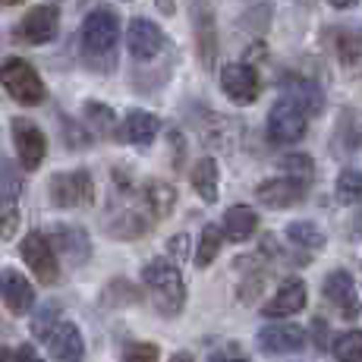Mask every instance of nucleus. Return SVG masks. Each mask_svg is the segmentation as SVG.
Instances as JSON below:
<instances>
[{
  "instance_id": "f257e3e1",
  "label": "nucleus",
  "mask_w": 362,
  "mask_h": 362,
  "mask_svg": "<svg viewBox=\"0 0 362 362\" xmlns=\"http://www.w3.org/2000/svg\"><path fill=\"white\" fill-rule=\"evenodd\" d=\"M142 281H145V287L151 290V296H155L158 309H161L164 315H177V312L183 309L186 287H183V277H180L173 262H167V259L148 262L142 268Z\"/></svg>"
},
{
  "instance_id": "f03ea898",
  "label": "nucleus",
  "mask_w": 362,
  "mask_h": 362,
  "mask_svg": "<svg viewBox=\"0 0 362 362\" xmlns=\"http://www.w3.org/2000/svg\"><path fill=\"white\" fill-rule=\"evenodd\" d=\"M0 82H4L6 95L16 104H25V107H35L47 98V88L41 82L38 69L23 57H10L0 64Z\"/></svg>"
},
{
  "instance_id": "7ed1b4c3",
  "label": "nucleus",
  "mask_w": 362,
  "mask_h": 362,
  "mask_svg": "<svg viewBox=\"0 0 362 362\" xmlns=\"http://www.w3.org/2000/svg\"><path fill=\"white\" fill-rule=\"evenodd\" d=\"M19 252H23V262L32 268V274L38 277L41 284H57L60 277V264H57V252H54V246L47 243L45 233L32 230L29 236L23 240V246H19Z\"/></svg>"
},
{
  "instance_id": "20e7f679",
  "label": "nucleus",
  "mask_w": 362,
  "mask_h": 362,
  "mask_svg": "<svg viewBox=\"0 0 362 362\" xmlns=\"http://www.w3.org/2000/svg\"><path fill=\"white\" fill-rule=\"evenodd\" d=\"M51 202L57 208H79L88 205L95 196V183L86 170H66V173H54L51 177Z\"/></svg>"
},
{
  "instance_id": "39448f33",
  "label": "nucleus",
  "mask_w": 362,
  "mask_h": 362,
  "mask_svg": "<svg viewBox=\"0 0 362 362\" xmlns=\"http://www.w3.org/2000/svg\"><path fill=\"white\" fill-rule=\"evenodd\" d=\"M57 29H60V13H57V6L38 4V6H32V10L25 13L23 19H19L16 38L23 41V45H47V41H54Z\"/></svg>"
},
{
  "instance_id": "423d86ee",
  "label": "nucleus",
  "mask_w": 362,
  "mask_h": 362,
  "mask_svg": "<svg viewBox=\"0 0 362 362\" xmlns=\"http://www.w3.org/2000/svg\"><path fill=\"white\" fill-rule=\"evenodd\" d=\"M303 136H305V114L296 104L281 98L268 114V139L277 145H296Z\"/></svg>"
},
{
  "instance_id": "0eeeda50",
  "label": "nucleus",
  "mask_w": 362,
  "mask_h": 362,
  "mask_svg": "<svg viewBox=\"0 0 362 362\" xmlns=\"http://www.w3.org/2000/svg\"><path fill=\"white\" fill-rule=\"evenodd\" d=\"M120 38V19L110 10H92L82 23V45L92 54H107Z\"/></svg>"
},
{
  "instance_id": "6e6552de",
  "label": "nucleus",
  "mask_w": 362,
  "mask_h": 362,
  "mask_svg": "<svg viewBox=\"0 0 362 362\" xmlns=\"http://www.w3.org/2000/svg\"><path fill=\"white\" fill-rule=\"evenodd\" d=\"M13 145H16V155H19V164L25 170H38L41 161L47 155V139L41 127H35L32 120L25 117H16L13 120Z\"/></svg>"
},
{
  "instance_id": "1a4fd4ad",
  "label": "nucleus",
  "mask_w": 362,
  "mask_h": 362,
  "mask_svg": "<svg viewBox=\"0 0 362 362\" xmlns=\"http://www.w3.org/2000/svg\"><path fill=\"white\" fill-rule=\"evenodd\" d=\"M221 88L233 104H252L262 92V79L249 64H227L221 69Z\"/></svg>"
},
{
  "instance_id": "9d476101",
  "label": "nucleus",
  "mask_w": 362,
  "mask_h": 362,
  "mask_svg": "<svg viewBox=\"0 0 362 362\" xmlns=\"http://www.w3.org/2000/svg\"><path fill=\"white\" fill-rule=\"evenodd\" d=\"M0 299L13 315H25L35 309V290L29 277L16 268H0Z\"/></svg>"
},
{
  "instance_id": "9b49d317",
  "label": "nucleus",
  "mask_w": 362,
  "mask_h": 362,
  "mask_svg": "<svg viewBox=\"0 0 362 362\" xmlns=\"http://www.w3.org/2000/svg\"><path fill=\"white\" fill-rule=\"evenodd\" d=\"M47 350L57 362H82L86 359V340L73 322H57L47 334Z\"/></svg>"
},
{
  "instance_id": "f8f14e48",
  "label": "nucleus",
  "mask_w": 362,
  "mask_h": 362,
  "mask_svg": "<svg viewBox=\"0 0 362 362\" xmlns=\"http://www.w3.org/2000/svg\"><path fill=\"white\" fill-rule=\"evenodd\" d=\"M127 45H129V54L139 60H151L161 54V47L167 45L164 41V32L158 29L151 19H132L129 23V32H127Z\"/></svg>"
},
{
  "instance_id": "ddd939ff",
  "label": "nucleus",
  "mask_w": 362,
  "mask_h": 362,
  "mask_svg": "<svg viewBox=\"0 0 362 362\" xmlns=\"http://www.w3.org/2000/svg\"><path fill=\"white\" fill-rule=\"evenodd\" d=\"M305 309V284L299 277H290L277 287V293L262 305V315L264 318H287V315H296V312Z\"/></svg>"
},
{
  "instance_id": "4468645a",
  "label": "nucleus",
  "mask_w": 362,
  "mask_h": 362,
  "mask_svg": "<svg viewBox=\"0 0 362 362\" xmlns=\"http://www.w3.org/2000/svg\"><path fill=\"white\" fill-rule=\"evenodd\" d=\"M325 296L334 309L344 318H356L359 315V296H356V281L346 271H331L325 277Z\"/></svg>"
},
{
  "instance_id": "2eb2a0df",
  "label": "nucleus",
  "mask_w": 362,
  "mask_h": 362,
  "mask_svg": "<svg viewBox=\"0 0 362 362\" xmlns=\"http://www.w3.org/2000/svg\"><path fill=\"white\" fill-rule=\"evenodd\" d=\"M259 346L264 353H274V356L299 353L305 346V328H299V325H268L259 331Z\"/></svg>"
},
{
  "instance_id": "dca6fc26",
  "label": "nucleus",
  "mask_w": 362,
  "mask_h": 362,
  "mask_svg": "<svg viewBox=\"0 0 362 362\" xmlns=\"http://www.w3.org/2000/svg\"><path fill=\"white\" fill-rule=\"evenodd\" d=\"M255 196H259V202L268 208H290V205H296V202H303L305 186L296 183V180H290V177H281V180L262 183L259 189H255Z\"/></svg>"
},
{
  "instance_id": "f3484780",
  "label": "nucleus",
  "mask_w": 362,
  "mask_h": 362,
  "mask_svg": "<svg viewBox=\"0 0 362 362\" xmlns=\"http://www.w3.org/2000/svg\"><path fill=\"white\" fill-rule=\"evenodd\" d=\"M19 180L13 173L4 177V189H0V240H10L19 227Z\"/></svg>"
},
{
  "instance_id": "a211bd4d",
  "label": "nucleus",
  "mask_w": 362,
  "mask_h": 362,
  "mask_svg": "<svg viewBox=\"0 0 362 362\" xmlns=\"http://www.w3.org/2000/svg\"><path fill=\"white\" fill-rule=\"evenodd\" d=\"M47 243H51V246H57L54 252H64L73 264H82V262L88 259V252H92V246H88V236L82 233V230H76V227H57Z\"/></svg>"
},
{
  "instance_id": "6ab92c4d",
  "label": "nucleus",
  "mask_w": 362,
  "mask_h": 362,
  "mask_svg": "<svg viewBox=\"0 0 362 362\" xmlns=\"http://www.w3.org/2000/svg\"><path fill=\"white\" fill-rule=\"evenodd\" d=\"M255 227H259V214H255L249 205L227 208V214H224V233H227V240H233V243L249 240V236L255 233Z\"/></svg>"
},
{
  "instance_id": "aec40b11",
  "label": "nucleus",
  "mask_w": 362,
  "mask_h": 362,
  "mask_svg": "<svg viewBox=\"0 0 362 362\" xmlns=\"http://www.w3.org/2000/svg\"><path fill=\"white\" fill-rule=\"evenodd\" d=\"M337 60L346 76L359 79L362 76V32H340L337 35Z\"/></svg>"
},
{
  "instance_id": "412c9836",
  "label": "nucleus",
  "mask_w": 362,
  "mask_h": 362,
  "mask_svg": "<svg viewBox=\"0 0 362 362\" xmlns=\"http://www.w3.org/2000/svg\"><path fill=\"white\" fill-rule=\"evenodd\" d=\"M284 92H287V101L296 104L305 117L322 110V88H318L315 82H309V79H287Z\"/></svg>"
},
{
  "instance_id": "4be33fe9",
  "label": "nucleus",
  "mask_w": 362,
  "mask_h": 362,
  "mask_svg": "<svg viewBox=\"0 0 362 362\" xmlns=\"http://www.w3.org/2000/svg\"><path fill=\"white\" fill-rule=\"evenodd\" d=\"M158 117L155 114H148V110H129V117H127V139L132 145H151L155 142V136H158Z\"/></svg>"
},
{
  "instance_id": "5701e85b",
  "label": "nucleus",
  "mask_w": 362,
  "mask_h": 362,
  "mask_svg": "<svg viewBox=\"0 0 362 362\" xmlns=\"http://www.w3.org/2000/svg\"><path fill=\"white\" fill-rule=\"evenodd\" d=\"M218 161L202 158V161L192 164V189L205 202H218Z\"/></svg>"
},
{
  "instance_id": "b1692460",
  "label": "nucleus",
  "mask_w": 362,
  "mask_h": 362,
  "mask_svg": "<svg viewBox=\"0 0 362 362\" xmlns=\"http://www.w3.org/2000/svg\"><path fill=\"white\" fill-rule=\"evenodd\" d=\"M142 202L148 205L151 218H164V214H170L173 202H177V189L167 186V183L151 180V183H145V189H142Z\"/></svg>"
},
{
  "instance_id": "393cba45",
  "label": "nucleus",
  "mask_w": 362,
  "mask_h": 362,
  "mask_svg": "<svg viewBox=\"0 0 362 362\" xmlns=\"http://www.w3.org/2000/svg\"><path fill=\"white\" fill-rule=\"evenodd\" d=\"M287 236L293 246H303V249H325V243H328V236L318 230L312 221H293L287 227Z\"/></svg>"
},
{
  "instance_id": "a878e982",
  "label": "nucleus",
  "mask_w": 362,
  "mask_h": 362,
  "mask_svg": "<svg viewBox=\"0 0 362 362\" xmlns=\"http://www.w3.org/2000/svg\"><path fill=\"white\" fill-rule=\"evenodd\" d=\"M117 224H107V230L114 236H123V240H132V236L148 233V221L142 218V211H123L117 214Z\"/></svg>"
},
{
  "instance_id": "bb28decb",
  "label": "nucleus",
  "mask_w": 362,
  "mask_h": 362,
  "mask_svg": "<svg viewBox=\"0 0 362 362\" xmlns=\"http://www.w3.org/2000/svg\"><path fill=\"white\" fill-rule=\"evenodd\" d=\"M221 252V230L214 224H208L202 230V240H199V249H196V264L199 268H208Z\"/></svg>"
},
{
  "instance_id": "cd10ccee",
  "label": "nucleus",
  "mask_w": 362,
  "mask_h": 362,
  "mask_svg": "<svg viewBox=\"0 0 362 362\" xmlns=\"http://www.w3.org/2000/svg\"><path fill=\"white\" fill-rule=\"evenodd\" d=\"M362 199V170H344L337 177V202L340 205H356Z\"/></svg>"
},
{
  "instance_id": "c85d7f7f",
  "label": "nucleus",
  "mask_w": 362,
  "mask_h": 362,
  "mask_svg": "<svg viewBox=\"0 0 362 362\" xmlns=\"http://www.w3.org/2000/svg\"><path fill=\"white\" fill-rule=\"evenodd\" d=\"M334 356L340 362H359L362 359V331H346L334 340Z\"/></svg>"
},
{
  "instance_id": "c756f323",
  "label": "nucleus",
  "mask_w": 362,
  "mask_h": 362,
  "mask_svg": "<svg viewBox=\"0 0 362 362\" xmlns=\"http://www.w3.org/2000/svg\"><path fill=\"white\" fill-rule=\"evenodd\" d=\"M281 170H287L290 180H296V183H312V177H315V164H312V158L305 155H287L281 161Z\"/></svg>"
},
{
  "instance_id": "7c9ffc66",
  "label": "nucleus",
  "mask_w": 362,
  "mask_h": 362,
  "mask_svg": "<svg viewBox=\"0 0 362 362\" xmlns=\"http://www.w3.org/2000/svg\"><path fill=\"white\" fill-rule=\"evenodd\" d=\"M86 117H88V123L95 127L98 136H110V132H114V110L104 107V104L88 101L86 104Z\"/></svg>"
},
{
  "instance_id": "2f4dec72",
  "label": "nucleus",
  "mask_w": 362,
  "mask_h": 362,
  "mask_svg": "<svg viewBox=\"0 0 362 362\" xmlns=\"http://www.w3.org/2000/svg\"><path fill=\"white\" fill-rule=\"evenodd\" d=\"M123 362H161V353L155 344H127Z\"/></svg>"
},
{
  "instance_id": "473e14b6",
  "label": "nucleus",
  "mask_w": 362,
  "mask_h": 362,
  "mask_svg": "<svg viewBox=\"0 0 362 362\" xmlns=\"http://www.w3.org/2000/svg\"><path fill=\"white\" fill-rule=\"evenodd\" d=\"M199 35H202V60L211 66V47H214V35H211V16H202V25H199Z\"/></svg>"
},
{
  "instance_id": "72a5a7b5",
  "label": "nucleus",
  "mask_w": 362,
  "mask_h": 362,
  "mask_svg": "<svg viewBox=\"0 0 362 362\" xmlns=\"http://www.w3.org/2000/svg\"><path fill=\"white\" fill-rule=\"evenodd\" d=\"M54 315H57V309H54V305L35 315V322H32V334H35V337H47V334H51V328L57 325V322H54Z\"/></svg>"
},
{
  "instance_id": "f704fd0d",
  "label": "nucleus",
  "mask_w": 362,
  "mask_h": 362,
  "mask_svg": "<svg viewBox=\"0 0 362 362\" xmlns=\"http://www.w3.org/2000/svg\"><path fill=\"white\" fill-rule=\"evenodd\" d=\"M208 362H249V356H243L236 346H224V350H214Z\"/></svg>"
},
{
  "instance_id": "c9c22d12",
  "label": "nucleus",
  "mask_w": 362,
  "mask_h": 362,
  "mask_svg": "<svg viewBox=\"0 0 362 362\" xmlns=\"http://www.w3.org/2000/svg\"><path fill=\"white\" fill-rule=\"evenodd\" d=\"M13 362H45V359H41L38 353H35V346H32V344H23V346L16 350V356H13Z\"/></svg>"
},
{
  "instance_id": "e433bc0d",
  "label": "nucleus",
  "mask_w": 362,
  "mask_h": 362,
  "mask_svg": "<svg viewBox=\"0 0 362 362\" xmlns=\"http://www.w3.org/2000/svg\"><path fill=\"white\" fill-rule=\"evenodd\" d=\"M170 252L177 255V259H186V236H183V233L170 240Z\"/></svg>"
},
{
  "instance_id": "4c0bfd02",
  "label": "nucleus",
  "mask_w": 362,
  "mask_h": 362,
  "mask_svg": "<svg viewBox=\"0 0 362 362\" xmlns=\"http://www.w3.org/2000/svg\"><path fill=\"white\" fill-rule=\"evenodd\" d=\"M331 6H337V10H350V6H356L359 0H328Z\"/></svg>"
},
{
  "instance_id": "58836bf2",
  "label": "nucleus",
  "mask_w": 362,
  "mask_h": 362,
  "mask_svg": "<svg viewBox=\"0 0 362 362\" xmlns=\"http://www.w3.org/2000/svg\"><path fill=\"white\" fill-rule=\"evenodd\" d=\"M0 362H13V353L6 346H0Z\"/></svg>"
},
{
  "instance_id": "ea45409f",
  "label": "nucleus",
  "mask_w": 362,
  "mask_h": 362,
  "mask_svg": "<svg viewBox=\"0 0 362 362\" xmlns=\"http://www.w3.org/2000/svg\"><path fill=\"white\" fill-rule=\"evenodd\" d=\"M170 362H192V356H189V353H177Z\"/></svg>"
},
{
  "instance_id": "a19ab883",
  "label": "nucleus",
  "mask_w": 362,
  "mask_h": 362,
  "mask_svg": "<svg viewBox=\"0 0 362 362\" xmlns=\"http://www.w3.org/2000/svg\"><path fill=\"white\" fill-rule=\"evenodd\" d=\"M356 233L362 236V214H359V218H356Z\"/></svg>"
},
{
  "instance_id": "79ce46f5",
  "label": "nucleus",
  "mask_w": 362,
  "mask_h": 362,
  "mask_svg": "<svg viewBox=\"0 0 362 362\" xmlns=\"http://www.w3.org/2000/svg\"><path fill=\"white\" fill-rule=\"evenodd\" d=\"M0 4H6V6H16V4H19V0H0Z\"/></svg>"
}]
</instances>
